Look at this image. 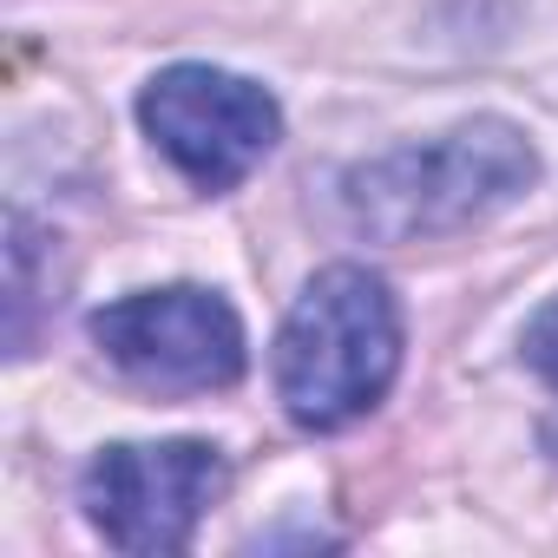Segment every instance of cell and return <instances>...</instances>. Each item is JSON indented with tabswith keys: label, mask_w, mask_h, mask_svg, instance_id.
Instances as JSON below:
<instances>
[{
	"label": "cell",
	"mask_w": 558,
	"mask_h": 558,
	"mask_svg": "<svg viewBox=\"0 0 558 558\" xmlns=\"http://www.w3.org/2000/svg\"><path fill=\"white\" fill-rule=\"evenodd\" d=\"M538 184V151L512 119H466L427 145H395L342 171V217L375 243L460 236Z\"/></svg>",
	"instance_id": "cell-1"
},
{
	"label": "cell",
	"mask_w": 558,
	"mask_h": 558,
	"mask_svg": "<svg viewBox=\"0 0 558 558\" xmlns=\"http://www.w3.org/2000/svg\"><path fill=\"white\" fill-rule=\"evenodd\" d=\"M401 375V303L362 263L316 269L276 336V395L310 434H342Z\"/></svg>",
	"instance_id": "cell-2"
},
{
	"label": "cell",
	"mask_w": 558,
	"mask_h": 558,
	"mask_svg": "<svg viewBox=\"0 0 558 558\" xmlns=\"http://www.w3.org/2000/svg\"><path fill=\"white\" fill-rule=\"evenodd\" d=\"M138 125L171 158L178 178L223 197L276 151V138H283V106H276L269 86H256L243 73L178 60L138 93Z\"/></svg>",
	"instance_id": "cell-3"
},
{
	"label": "cell",
	"mask_w": 558,
	"mask_h": 558,
	"mask_svg": "<svg viewBox=\"0 0 558 558\" xmlns=\"http://www.w3.org/2000/svg\"><path fill=\"white\" fill-rule=\"evenodd\" d=\"M86 329H93L99 355L151 395H217V388L243 381V368H250L236 310L197 283L119 296V303L93 310Z\"/></svg>",
	"instance_id": "cell-4"
},
{
	"label": "cell",
	"mask_w": 558,
	"mask_h": 558,
	"mask_svg": "<svg viewBox=\"0 0 558 558\" xmlns=\"http://www.w3.org/2000/svg\"><path fill=\"white\" fill-rule=\"evenodd\" d=\"M230 466L210 440H119L80 473L86 525L119 551H184L223 499Z\"/></svg>",
	"instance_id": "cell-5"
},
{
	"label": "cell",
	"mask_w": 558,
	"mask_h": 558,
	"mask_svg": "<svg viewBox=\"0 0 558 558\" xmlns=\"http://www.w3.org/2000/svg\"><path fill=\"white\" fill-rule=\"evenodd\" d=\"M519 355H525V368H532L545 388H558V303H545V310L525 323V336H519Z\"/></svg>",
	"instance_id": "cell-6"
}]
</instances>
